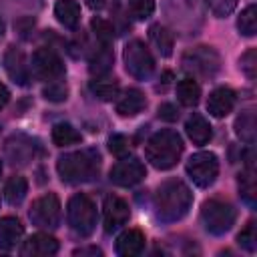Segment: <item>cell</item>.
Listing matches in <instances>:
<instances>
[{
    "mask_svg": "<svg viewBox=\"0 0 257 257\" xmlns=\"http://www.w3.org/2000/svg\"><path fill=\"white\" fill-rule=\"evenodd\" d=\"M191 205H193V193L179 179H169L161 183L155 193V215L161 223L181 221L189 213Z\"/></svg>",
    "mask_w": 257,
    "mask_h": 257,
    "instance_id": "obj_1",
    "label": "cell"
},
{
    "mask_svg": "<svg viewBox=\"0 0 257 257\" xmlns=\"http://www.w3.org/2000/svg\"><path fill=\"white\" fill-rule=\"evenodd\" d=\"M58 177L68 185L88 183L98 177L100 171V153L96 149H80L62 155L56 161Z\"/></svg>",
    "mask_w": 257,
    "mask_h": 257,
    "instance_id": "obj_2",
    "label": "cell"
},
{
    "mask_svg": "<svg viewBox=\"0 0 257 257\" xmlns=\"http://www.w3.org/2000/svg\"><path fill=\"white\" fill-rule=\"evenodd\" d=\"M145 155L155 169L159 171L173 169L183 155V139L177 131H171V128L159 131L147 141Z\"/></svg>",
    "mask_w": 257,
    "mask_h": 257,
    "instance_id": "obj_3",
    "label": "cell"
},
{
    "mask_svg": "<svg viewBox=\"0 0 257 257\" xmlns=\"http://www.w3.org/2000/svg\"><path fill=\"white\" fill-rule=\"evenodd\" d=\"M96 205L92 203L90 197H86L84 193H78L74 197H70L68 205H66V219L70 229L80 235V237H88L94 227H96Z\"/></svg>",
    "mask_w": 257,
    "mask_h": 257,
    "instance_id": "obj_4",
    "label": "cell"
},
{
    "mask_svg": "<svg viewBox=\"0 0 257 257\" xmlns=\"http://www.w3.org/2000/svg\"><path fill=\"white\" fill-rule=\"evenodd\" d=\"M235 219H237V211L233 209V205H229L225 201L209 199L201 207V221L211 235L227 233L235 225Z\"/></svg>",
    "mask_w": 257,
    "mask_h": 257,
    "instance_id": "obj_5",
    "label": "cell"
},
{
    "mask_svg": "<svg viewBox=\"0 0 257 257\" xmlns=\"http://www.w3.org/2000/svg\"><path fill=\"white\" fill-rule=\"evenodd\" d=\"M122 58H124V68L133 78L149 80L153 76L155 58H153V54H151V50L147 48L145 42H141V40L126 42V46L122 50Z\"/></svg>",
    "mask_w": 257,
    "mask_h": 257,
    "instance_id": "obj_6",
    "label": "cell"
},
{
    "mask_svg": "<svg viewBox=\"0 0 257 257\" xmlns=\"http://www.w3.org/2000/svg\"><path fill=\"white\" fill-rule=\"evenodd\" d=\"M183 68L193 76L211 78L221 68V58L211 46H195L183 54Z\"/></svg>",
    "mask_w": 257,
    "mask_h": 257,
    "instance_id": "obj_7",
    "label": "cell"
},
{
    "mask_svg": "<svg viewBox=\"0 0 257 257\" xmlns=\"http://www.w3.org/2000/svg\"><path fill=\"white\" fill-rule=\"evenodd\" d=\"M187 175L191 177V181L197 187H201V189L211 187L219 175L217 155L211 151H199V153L191 155L187 161Z\"/></svg>",
    "mask_w": 257,
    "mask_h": 257,
    "instance_id": "obj_8",
    "label": "cell"
},
{
    "mask_svg": "<svg viewBox=\"0 0 257 257\" xmlns=\"http://www.w3.org/2000/svg\"><path fill=\"white\" fill-rule=\"evenodd\" d=\"M30 70L36 78L52 82V80H60L64 76L66 66H64V62H62V58L58 56L56 50H52L48 46H42V48L34 50Z\"/></svg>",
    "mask_w": 257,
    "mask_h": 257,
    "instance_id": "obj_9",
    "label": "cell"
},
{
    "mask_svg": "<svg viewBox=\"0 0 257 257\" xmlns=\"http://www.w3.org/2000/svg\"><path fill=\"white\" fill-rule=\"evenodd\" d=\"M30 221L42 229H54L60 223V201L54 193H46L38 197L30 207Z\"/></svg>",
    "mask_w": 257,
    "mask_h": 257,
    "instance_id": "obj_10",
    "label": "cell"
},
{
    "mask_svg": "<svg viewBox=\"0 0 257 257\" xmlns=\"http://www.w3.org/2000/svg\"><path fill=\"white\" fill-rule=\"evenodd\" d=\"M36 141L28 135H22V133H16L12 137L6 139L4 143V157L10 165L14 167H24L28 165L34 157H36Z\"/></svg>",
    "mask_w": 257,
    "mask_h": 257,
    "instance_id": "obj_11",
    "label": "cell"
},
{
    "mask_svg": "<svg viewBox=\"0 0 257 257\" xmlns=\"http://www.w3.org/2000/svg\"><path fill=\"white\" fill-rule=\"evenodd\" d=\"M147 171H145V165L137 159V157H124L120 159L116 165H112L108 177L114 185L118 187H133L137 183H141L145 179Z\"/></svg>",
    "mask_w": 257,
    "mask_h": 257,
    "instance_id": "obj_12",
    "label": "cell"
},
{
    "mask_svg": "<svg viewBox=\"0 0 257 257\" xmlns=\"http://www.w3.org/2000/svg\"><path fill=\"white\" fill-rule=\"evenodd\" d=\"M128 217H131V209H128V203L124 199H120L116 195L104 197L102 219H104V231L106 233H112V231L120 229L122 225H126Z\"/></svg>",
    "mask_w": 257,
    "mask_h": 257,
    "instance_id": "obj_13",
    "label": "cell"
},
{
    "mask_svg": "<svg viewBox=\"0 0 257 257\" xmlns=\"http://www.w3.org/2000/svg\"><path fill=\"white\" fill-rule=\"evenodd\" d=\"M4 68H6L8 76L18 86H26L30 82V64L26 62V56H24V52L20 48H16V46H8L6 48Z\"/></svg>",
    "mask_w": 257,
    "mask_h": 257,
    "instance_id": "obj_14",
    "label": "cell"
},
{
    "mask_svg": "<svg viewBox=\"0 0 257 257\" xmlns=\"http://www.w3.org/2000/svg\"><path fill=\"white\" fill-rule=\"evenodd\" d=\"M235 92L229 88V86H219V88H215L211 94H209V98H207V110H209V114L211 116H215V118H223V116H227L231 110H233V106H235Z\"/></svg>",
    "mask_w": 257,
    "mask_h": 257,
    "instance_id": "obj_15",
    "label": "cell"
},
{
    "mask_svg": "<svg viewBox=\"0 0 257 257\" xmlns=\"http://www.w3.org/2000/svg\"><path fill=\"white\" fill-rule=\"evenodd\" d=\"M58 251V241L48 233H34L22 245V255L26 257H46Z\"/></svg>",
    "mask_w": 257,
    "mask_h": 257,
    "instance_id": "obj_16",
    "label": "cell"
},
{
    "mask_svg": "<svg viewBox=\"0 0 257 257\" xmlns=\"http://www.w3.org/2000/svg\"><path fill=\"white\" fill-rule=\"evenodd\" d=\"M24 237V225L16 217H2L0 219V249L10 251L14 249Z\"/></svg>",
    "mask_w": 257,
    "mask_h": 257,
    "instance_id": "obj_17",
    "label": "cell"
},
{
    "mask_svg": "<svg viewBox=\"0 0 257 257\" xmlns=\"http://www.w3.org/2000/svg\"><path fill=\"white\" fill-rule=\"evenodd\" d=\"M145 249V235L139 229H126L116 239V253L120 257H135Z\"/></svg>",
    "mask_w": 257,
    "mask_h": 257,
    "instance_id": "obj_18",
    "label": "cell"
},
{
    "mask_svg": "<svg viewBox=\"0 0 257 257\" xmlns=\"http://www.w3.org/2000/svg\"><path fill=\"white\" fill-rule=\"evenodd\" d=\"M147 106V98L139 88H128L124 94L116 100V112L120 116H137Z\"/></svg>",
    "mask_w": 257,
    "mask_h": 257,
    "instance_id": "obj_19",
    "label": "cell"
},
{
    "mask_svg": "<svg viewBox=\"0 0 257 257\" xmlns=\"http://www.w3.org/2000/svg\"><path fill=\"white\" fill-rule=\"evenodd\" d=\"M185 131H187L189 139H191L195 145H207V143L211 141V137H213L211 124H209L207 118H205L203 114H199V112H193V114L187 118Z\"/></svg>",
    "mask_w": 257,
    "mask_h": 257,
    "instance_id": "obj_20",
    "label": "cell"
},
{
    "mask_svg": "<svg viewBox=\"0 0 257 257\" xmlns=\"http://www.w3.org/2000/svg\"><path fill=\"white\" fill-rule=\"evenodd\" d=\"M54 16L62 26L72 30L80 24V6H78L76 0H56Z\"/></svg>",
    "mask_w": 257,
    "mask_h": 257,
    "instance_id": "obj_21",
    "label": "cell"
},
{
    "mask_svg": "<svg viewBox=\"0 0 257 257\" xmlns=\"http://www.w3.org/2000/svg\"><path fill=\"white\" fill-rule=\"evenodd\" d=\"M149 38H151V42L155 44V48L159 50L161 56H171L173 54L175 40H173V34L163 24H153L149 28Z\"/></svg>",
    "mask_w": 257,
    "mask_h": 257,
    "instance_id": "obj_22",
    "label": "cell"
},
{
    "mask_svg": "<svg viewBox=\"0 0 257 257\" xmlns=\"http://www.w3.org/2000/svg\"><path fill=\"white\" fill-rule=\"evenodd\" d=\"M118 80L110 78V76H94V80H90V92L100 98V100H112L118 96Z\"/></svg>",
    "mask_w": 257,
    "mask_h": 257,
    "instance_id": "obj_23",
    "label": "cell"
},
{
    "mask_svg": "<svg viewBox=\"0 0 257 257\" xmlns=\"http://www.w3.org/2000/svg\"><path fill=\"white\" fill-rule=\"evenodd\" d=\"M177 98L183 106H195L201 98V86L193 76H187L177 82Z\"/></svg>",
    "mask_w": 257,
    "mask_h": 257,
    "instance_id": "obj_24",
    "label": "cell"
},
{
    "mask_svg": "<svg viewBox=\"0 0 257 257\" xmlns=\"http://www.w3.org/2000/svg\"><path fill=\"white\" fill-rule=\"evenodd\" d=\"M110 66H112V50H110V46L98 44V48L94 50V54L90 58V66H88L90 74L92 76H104V74H108Z\"/></svg>",
    "mask_w": 257,
    "mask_h": 257,
    "instance_id": "obj_25",
    "label": "cell"
},
{
    "mask_svg": "<svg viewBox=\"0 0 257 257\" xmlns=\"http://www.w3.org/2000/svg\"><path fill=\"white\" fill-rule=\"evenodd\" d=\"M235 133L237 137L247 143V145H253L255 143V112L249 108V110H243L237 118H235Z\"/></svg>",
    "mask_w": 257,
    "mask_h": 257,
    "instance_id": "obj_26",
    "label": "cell"
},
{
    "mask_svg": "<svg viewBox=\"0 0 257 257\" xmlns=\"http://www.w3.org/2000/svg\"><path fill=\"white\" fill-rule=\"evenodd\" d=\"M26 193H28V183H26V179L20 177V175L10 177V179L6 181V185H4V199H6L10 205H20V203L24 201Z\"/></svg>",
    "mask_w": 257,
    "mask_h": 257,
    "instance_id": "obj_27",
    "label": "cell"
},
{
    "mask_svg": "<svg viewBox=\"0 0 257 257\" xmlns=\"http://www.w3.org/2000/svg\"><path fill=\"white\" fill-rule=\"evenodd\" d=\"M52 141H54L56 147H70V145L80 143L82 137H80V133L72 124H68V122H56L52 126Z\"/></svg>",
    "mask_w": 257,
    "mask_h": 257,
    "instance_id": "obj_28",
    "label": "cell"
},
{
    "mask_svg": "<svg viewBox=\"0 0 257 257\" xmlns=\"http://www.w3.org/2000/svg\"><path fill=\"white\" fill-rule=\"evenodd\" d=\"M239 191H241V197L243 201L249 205V207H255V171H253V163L251 159L247 161V169L239 175Z\"/></svg>",
    "mask_w": 257,
    "mask_h": 257,
    "instance_id": "obj_29",
    "label": "cell"
},
{
    "mask_svg": "<svg viewBox=\"0 0 257 257\" xmlns=\"http://www.w3.org/2000/svg\"><path fill=\"white\" fill-rule=\"evenodd\" d=\"M237 28H239V32H241L243 36H255V32H257V6H255V4L247 6V8L239 14V18H237Z\"/></svg>",
    "mask_w": 257,
    "mask_h": 257,
    "instance_id": "obj_30",
    "label": "cell"
},
{
    "mask_svg": "<svg viewBox=\"0 0 257 257\" xmlns=\"http://www.w3.org/2000/svg\"><path fill=\"white\" fill-rule=\"evenodd\" d=\"M237 243L249 253H253L257 249V225H255V221H249L245 225V229H241V233L237 235Z\"/></svg>",
    "mask_w": 257,
    "mask_h": 257,
    "instance_id": "obj_31",
    "label": "cell"
},
{
    "mask_svg": "<svg viewBox=\"0 0 257 257\" xmlns=\"http://www.w3.org/2000/svg\"><path fill=\"white\" fill-rule=\"evenodd\" d=\"M90 26H92V32H94L98 44H106V46L112 44V32H114V30H112L110 22H106V20H102V18H92Z\"/></svg>",
    "mask_w": 257,
    "mask_h": 257,
    "instance_id": "obj_32",
    "label": "cell"
},
{
    "mask_svg": "<svg viewBox=\"0 0 257 257\" xmlns=\"http://www.w3.org/2000/svg\"><path fill=\"white\" fill-rule=\"evenodd\" d=\"M128 12L137 20H147L155 12V0H128Z\"/></svg>",
    "mask_w": 257,
    "mask_h": 257,
    "instance_id": "obj_33",
    "label": "cell"
},
{
    "mask_svg": "<svg viewBox=\"0 0 257 257\" xmlns=\"http://www.w3.org/2000/svg\"><path fill=\"white\" fill-rule=\"evenodd\" d=\"M42 94L50 102H62L68 96V86L64 82H60V80H52V82H48V86H44Z\"/></svg>",
    "mask_w": 257,
    "mask_h": 257,
    "instance_id": "obj_34",
    "label": "cell"
},
{
    "mask_svg": "<svg viewBox=\"0 0 257 257\" xmlns=\"http://www.w3.org/2000/svg\"><path fill=\"white\" fill-rule=\"evenodd\" d=\"M241 70L245 72V76L249 78V80H255V76H257V50L255 48H251V50H247L243 56H241Z\"/></svg>",
    "mask_w": 257,
    "mask_h": 257,
    "instance_id": "obj_35",
    "label": "cell"
},
{
    "mask_svg": "<svg viewBox=\"0 0 257 257\" xmlns=\"http://www.w3.org/2000/svg\"><path fill=\"white\" fill-rule=\"evenodd\" d=\"M205 2H207L209 10L215 16H219V18L229 16L235 10V6H237V0H205Z\"/></svg>",
    "mask_w": 257,
    "mask_h": 257,
    "instance_id": "obj_36",
    "label": "cell"
},
{
    "mask_svg": "<svg viewBox=\"0 0 257 257\" xmlns=\"http://www.w3.org/2000/svg\"><path fill=\"white\" fill-rule=\"evenodd\" d=\"M128 147H131V143H128V139L124 135H110L108 137V151L112 155L122 157V155L128 153Z\"/></svg>",
    "mask_w": 257,
    "mask_h": 257,
    "instance_id": "obj_37",
    "label": "cell"
},
{
    "mask_svg": "<svg viewBox=\"0 0 257 257\" xmlns=\"http://www.w3.org/2000/svg\"><path fill=\"white\" fill-rule=\"evenodd\" d=\"M157 114H159V118H163L167 122H175L179 118V108L173 102H163V104H159Z\"/></svg>",
    "mask_w": 257,
    "mask_h": 257,
    "instance_id": "obj_38",
    "label": "cell"
},
{
    "mask_svg": "<svg viewBox=\"0 0 257 257\" xmlns=\"http://www.w3.org/2000/svg\"><path fill=\"white\" fill-rule=\"evenodd\" d=\"M72 255H92V257H96V255H102V251L98 249V247H80V249H74V253Z\"/></svg>",
    "mask_w": 257,
    "mask_h": 257,
    "instance_id": "obj_39",
    "label": "cell"
},
{
    "mask_svg": "<svg viewBox=\"0 0 257 257\" xmlns=\"http://www.w3.org/2000/svg\"><path fill=\"white\" fill-rule=\"evenodd\" d=\"M8 100H10V92H8V88L4 84H0V110L8 104Z\"/></svg>",
    "mask_w": 257,
    "mask_h": 257,
    "instance_id": "obj_40",
    "label": "cell"
},
{
    "mask_svg": "<svg viewBox=\"0 0 257 257\" xmlns=\"http://www.w3.org/2000/svg\"><path fill=\"white\" fill-rule=\"evenodd\" d=\"M86 4L92 8V10H100L104 6V0H86Z\"/></svg>",
    "mask_w": 257,
    "mask_h": 257,
    "instance_id": "obj_41",
    "label": "cell"
},
{
    "mask_svg": "<svg viewBox=\"0 0 257 257\" xmlns=\"http://www.w3.org/2000/svg\"><path fill=\"white\" fill-rule=\"evenodd\" d=\"M4 34V22H2V18H0V36Z\"/></svg>",
    "mask_w": 257,
    "mask_h": 257,
    "instance_id": "obj_42",
    "label": "cell"
},
{
    "mask_svg": "<svg viewBox=\"0 0 257 257\" xmlns=\"http://www.w3.org/2000/svg\"><path fill=\"white\" fill-rule=\"evenodd\" d=\"M0 175H2V161H0Z\"/></svg>",
    "mask_w": 257,
    "mask_h": 257,
    "instance_id": "obj_43",
    "label": "cell"
}]
</instances>
